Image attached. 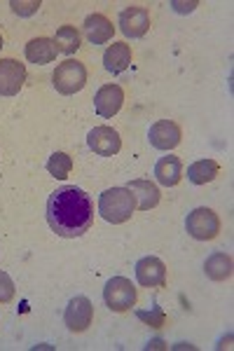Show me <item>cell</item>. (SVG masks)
<instances>
[{
    "label": "cell",
    "mask_w": 234,
    "mask_h": 351,
    "mask_svg": "<svg viewBox=\"0 0 234 351\" xmlns=\"http://www.w3.org/2000/svg\"><path fill=\"white\" fill-rule=\"evenodd\" d=\"M26 82V66L16 59H0V96H14Z\"/></svg>",
    "instance_id": "cell-9"
},
{
    "label": "cell",
    "mask_w": 234,
    "mask_h": 351,
    "mask_svg": "<svg viewBox=\"0 0 234 351\" xmlns=\"http://www.w3.org/2000/svg\"><path fill=\"white\" fill-rule=\"evenodd\" d=\"M119 31L127 38H143L150 31V12L143 5H129L119 12Z\"/></svg>",
    "instance_id": "cell-8"
},
{
    "label": "cell",
    "mask_w": 234,
    "mask_h": 351,
    "mask_svg": "<svg viewBox=\"0 0 234 351\" xmlns=\"http://www.w3.org/2000/svg\"><path fill=\"white\" fill-rule=\"evenodd\" d=\"M127 188L131 190V195L136 197V208H141V211H150V208H155L159 199H162L159 188L155 183H150V180H131Z\"/></svg>",
    "instance_id": "cell-15"
},
{
    "label": "cell",
    "mask_w": 234,
    "mask_h": 351,
    "mask_svg": "<svg viewBox=\"0 0 234 351\" xmlns=\"http://www.w3.org/2000/svg\"><path fill=\"white\" fill-rule=\"evenodd\" d=\"M0 49H3V36H0Z\"/></svg>",
    "instance_id": "cell-26"
},
{
    "label": "cell",
    "mask_w": 234,
    "mask_h": 351,
    "mask_svg": "<svg viewBox=\"0 0 234 351\" xmlns=\"http://www.w3.org/2000/svg\"><path fill=\"white\" fill-rule=\"evenodd\" d=\"M218 173H220V167L215 160H199L187 167V180L195 185H207Z\"/></svg>",
    "instance_id": "cell-19"
},
{
    "label": "cell",
    "mask_w": 234,
    "mask_h": 351,
    "mask_svg": "<svg viewBox=\"0 0 234 351\" xmlns=\"http://www.w3.org/2000/svg\"><path fill=\"white\" fill-rule=\"evenodd\" d=\"M183 132L174 120H159L150 127L148 132V141H150L152 148L157 150H174L180 143Z\"/></svg>",
    "instance_id": "cell-11"
},
{
    "label": "cell",
    "mask_w": 234,
    "mask_h": 351,
    "mask_svg": "<svg viewBox=\"0 0 234 351\" xmlns=\"http://www.w3.org/2000/svg\"><path fill=\"white\" fill-rule=\"evenodd\" d=\"M131 66V45L127 43H113L104 52V68L113 75H119Z\"/></svg>",
    "instance_id": "cell-14"
},
{
    "label": "cell",
    "mask_w": 234,
    "mask_h": 351,
    "mask_svg": "<svg viewBox=\"0 0 234 351\" xmlns=\"http://www.w3.org/2000/svg\"><path fill=\"white\" fill-rule=\"evenodd\" d=\"M136 211V197L129 188H110L104 190L99 197V216L106 223L122 225L134 216Z\"/></svg>",
    "instance_id": "cell-2"
},
{
    "label": "cell",
    "mask_w": 234,
    "mask_h": 351,
    "mask_svg": "<svg viewBox=\"0 0 234 351\" xmlns=\"http://www.w3.org/2000/svg\"><path fill=\"white\" fill-rule=\"evenodd\" d=\"M45 216L56 237L75 239L94 225V202L84 190L75 185H64L49 195Z\"/></svg>",
    "instance_id": "cell-1"
},
{
    "label": "cell",
    "mask_w": 234,
    "mask_h": 351,
    "mask_svg": "<svg viewBox=\"0 0 234 351\" xmlns=\"http://www.w3.org/2000/svg\"><path fill=\"white\" fill-rule=\"evenodd\" d=\"M56 45L52 38H33L31 43L26 45V59L36 66H45L52 64L56 59Z\"/></svg>",
    "instance_id": "cell-17"
},
{
    "label": "cell",
    "mask_w": 234,
    "mask_h": 351,
    "mask_svg": "<svg viewBox=\"0 0 234 351\" xmlns=\"http://www.w3.org/2000/svg\"><path fill=\"white\" fill-rule=\"evenodd\" d=\"M113 33H115V26L108 19L106 14L94 12L84 19V36L91 45H106L113 40Z\"/></svg>",
    "instance_id": "cell-13"
},
{
    "label": "cell",
    "mask_w": 234,
    "mask_h": 351,
    "mask_svg": "<svg viewBox=\"0 0 234 351\" xmlns=\"http://www.w3.org/2000/svg\"><path fill=\"white\" fill-rule=\"evenodd\" d=\"M71 169H73V157L68 155V152H54V155L47 160L49 176H54V178H59V180L68 178Z\"/></svg>",
    "instance_id": "cell-21"
},
{
    "label": "cell",
    "mask_w": 234,
    "mask_h": 351,
    "mask_svg": "<svg viewBox=\"0 0 234 351\" xmlns=\"http://www.w3.org/2000/svg\"><path fill=\"white\" fill-rule=\"evenodd\" d=\"M136 281L145 288L167 286V265L155 256H145L136 263Z\"/></svg>",
    "instance_id": "cell-10"
},
{
    "label": "cell",
    "mask_w": 234,
    "mask_h": 351,
    "mask_svg": "<svg viewBox=\"0 0 234 351\" xmlns=\"http://www.w3.org/2000/svg\"><path fill=\"white\" fill-rule=\"evenodd\" d=\"M148 349H164V342L162 339H152V342L148 344Z\"/></svg>",
    "instance_id": "cell-25"
},
{
    "label": "cell",
    "mask_w": 234,
    "mask_h": 351,
    "mask_svg": "<svg viewBox=\"0 0 234 351\" xmlns=\"http://www.w3.org/2000/svg\"><path fill=\"white\" fill-rule=\"evenodd\" d=\"M185 230L192 239L197 241H211L218 237L220 232V218L215 211H211L207 206H199L195 211L187 213L185 218Z\"/></svg>",
    "instance_id": "cell-5"
},
{
    "label": "cell",
    "mask_w": 234,
    "mask_h": 351,
    "mask_svg": "<svg viewBox=\"0 0 234 351\" xmlns=\"http://www.w3.org/2000/svg\"><path fill=\"white\" fill-rule=\"evenodd\" d=\"M136 319L143 321V324L150 326V328H164V326H167V314H164L162 307H152L150 311L139 309V311H136Z\"/></svg>",
    "instance_id": "cell-22"
},
{
    "label": "cell",
    "mask_w": 234,
    "mask_h": 351,
    "mask_svg": "<svg viewBox=\"0 0 234 351\" xmlns=\"http://www.w3.org/2000/svg\"><path fill=\"white\" fill-rule=\"evenodd\" d=\"M40 5H43L40 0H28V3H24V0H21V3H19V0H12V3H10V8H12L19 16H31V14L38 12Z\"/></svg>",
    "instance_id": "cell-24"
},
{
    "label": "cell",
    "mask_w": 234,
    "mask_h": 351,
    "mask_svg": "<svg viewBox=\"0 0 234 351\" xmlns=\"http://www.w3.org/2000/svg\"><path fill=\"white\" fill-rule=\"evenodd\" d=\"M155 176H157V183L164 185V188H176L183 178V164L176 155H167L162 157L155 164Z\"/></svg>",
    "instance_id": "cell-16"
},
{
    "label": "cell",
    "mask_w": 234,
    "mask_h": 351,
    "mask_svg": "<svg viewBox=\"0 0 234 351\" xmlns=\"http://www.w3.org/2000/svg\"><path fill=\"white\" fill-rule=\"evenodd\" d=\"M124 104V89L119 84H104L94 96V110L101 117L117 115Z\"/></svg>",
    "instance_id": "cell-12"
},
{
    "label": "cell",
    "mask_w": 234,
    "mask_h": 351,
    "mask_svg": "<svg viewBox=\"0 0 234 351\" xmlns=\"http://www.w3.org/2000/svg\"><path fill=\"white\" fill-rule=\"evenodd\" d=\"M94 321V304L89 298L75 295L64 311V324L71 332H84Z\"/></svg>",
    "instance_id": "cell-6"
},
{
    "label": "cell",
    "mask_w": 234,
    "mask_h": 351,
    "mask_svg": "<svg viewBox=\"0 0 234 351\" xmlns=\"http://www.w3.org/2000/svg\"><path fill=\"white\" fill-rule=\"evenodd\" d=\"M104 300H106L108 309L122 314V311H129L134 307L136 300H139V293H136V286L131 284L129 279H124V276H113L104 288Z\"/></svg>",
    "instance_id": "cell-4"
},
{
    "label": "cell",
    "mask_w": 234,
    "mask_h": 351,
    "mask_svg": "<svg viewBox=\"0 0 234 351\" xmlns=\"http://www.w3.org/2000/svg\"><path fill=\"white\" fill-rule=\"evenodd\" d=\"M56 45V52L59 54H75L80 49V33L75 26H61L52 38Z\"/></svg>",
    "instance_id": "cell-20"
},
{
    "label": "cell",
    "mask_w": 234,
    "mask_h": 351,
    "mask_svg": "<svg viewBox=\"0 0 234 351\" xmlns=\"http://www.w3.org/2000/svg\"><path fill=\"white\" fill-rule=\"evenodd\" d=\"M204 274H207L211 281L230 279L232 276V256H227V253H222V251L211 253L207 258V263H204Z\"/></svg>",
    "instance_id": "cell-18"
},
{
    "label": "cell",
    "mask_w": 234,
    "mask_h": 351,
    "mask_svg": "<svg viewBox=\"0 0 234 351\" xmlns=\"http://www.w3.org/2000/svg\"><path fill=\"white\" fill-rule=\"evenodd\" d=\"M14 293H16V288H14L12 276H10L8 271H0V304L12 302Z\"/></svg>",
    "instance_id": "cell-23"
},
{
    "label": "cell",
    "mask_w": 234,
    "mask_h": 351,
    "mask_svg": "<svg viewBox=\"0 0 234 351\" xmlns=\"http://www.w3.org/2000/svg\"><path fill=\"white\" fill-rule=\"evenodd\" d=\"M52 84L56 92L64 96L78 94L80 89H84V84H87V68L78 59H66L64 64L56 66V71L52 73Z\"/></svg>",
    "instance_id": "cell-3"
},
{
    "label": "cell",
    "mask_w": 234,
    "mask_h": 351,
    "mask_svg": "<svg viewBox=\"0 0 234 351\" xmlns=\"http://www.w3.org/2000/svg\"><path fill=\"white\" fill-rule=\"evenodd\" d=\"M87 145L94 155L113 157V155H117L119 148H122V138H119V134L113 127L101 124V127H94L87 134Z\"/></svg>",
    "instance_id": "cell-7"
}]
</instances>
